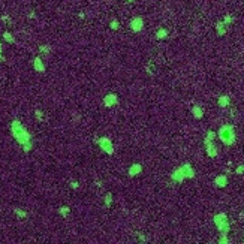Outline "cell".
Returning <instances> with one entry per match:
<instances>
[{
    "label": "cell",
    "mask_w": 244,
    "mask_h": 244,
    "mask_svg": "<svg viewBox=\"0 0 244 244\" xmlns=\"http://www.w3.org/2000/svg\"><path fill=\"white\" fill-rule=\"evenodd\" d=\"M11 130H12V135H14V138L18 141L20 145H24V144H27L32 141L30 133H29L27 129L21 124L20 120H14V122L11 123Z\"/></svg>",
    "instance_id": "6da1fadb"
},
{
    "label": "cell",
    "mask_w": 244,
    "mask_h": 244,
    "mask_svg": "<svg viewBox=\"0 0 244 244\" xmlns=\"http://www.w3.org/2000/svg\"><path fill=\"white\" fill-rule=\"evenodd\" d=\"M217 136L219 139L225 144V145H234L235 144V127L232 124H223L219 127V132H217Z\"/></svg>",
    "instance_id": "7a4b0ae2"
},
{
    "label": "cell",
    "mask_w": 244,
    "mask_h": 244,
    "mask_svg": "<svg viewBox=\"0 0 244 244\" xmlns=\"http://www.w3.org/2000/svg\"><path fill=\"white\" fill-rule=\"evenodd\" d=\"M213 222H214L217 231H219L220 234H226V235L229 234L231 223H229V219H228V216H226L225 213H219V214H216V216L213 217Z\"/></svg>",
    "instance_id": "3957f363"
},
{
    "label": "cell",
    "mask_w": 244,
    "mask_h": 244,
    "mask_svg": "<svg viewBox=\"0 0 244 244\" xmlns=\"http://www.w3.org/2000/svg\"><path fill=\"white\" fill-rule=\"evenodd\" d=\"M95 144H97V145L101 147V150L103 153H106L109 156L114 154V144H112V141L109 139L108 136H102V138H97V136H96Z\"/></svg>",
    "instance_id": "277c9868"
},
{
    "label": "cell",
    "mask_w": 244,
    "mask_h": 244,
    "mask_svg": "<svg viewBox=\"0 0 244 244\" xmlns=\"http://www.w3.org/2000/svg\"><path fill=\"white\" fill-rule=\"evenodd\" d=\"M118 96L115 93H108V95L103 96V105L106 108H112V106H117L118 105Z\"/></svg>",
    "instance_id": "5b68a950"
},
{
    "label": "cell",
    "mask_w": 244,
    "mask_h": 244,
    "mask_svg": "<svg viewBox=\"0 0 244 244\" xmlns=\"http://www.w3.org/2000/svg\"><path fill=\"white\" fill-rule=\"evenodd\" d=\"M129 26H130V30H132L133 33H139V32L144 29V20L141 18V17H135V18L130 20Z\"/></svg>",
    "instance_id": "8992f818"
},
{
    "label": "cell",
    "mask_w": 244,
    "mask_h": 244,
    "mask_svg": "<svg viewBox=\"0 0 244 244\" xmlns=\"http://www.w3.org/2000/svg\"><path fill=\"white\" fill-rule=\"evenodd\" d=\"M171 180H172L174 183H177V184H181L184 180H186V177H184V172H183V169H181V166H178L177 169L172 171V174H171Z\"/></svg>",
    "instance_id": "52a82bcc"
},
{
    "label": "cell",
    "mask_w": 244,
    "mask_h": 244,
    "mask_svg": "<svg viewBox=\"0 0 244 244\" xmlns=\"http://www.w3.org/2000/svg\"><path fill=\"white\" fill-rule=\"evenodd\" d=\"M181 169H183L184 177H186L187 180H193L195 175H196V172H195V169H193V166H192L190 163H187V162L181 165Z\"/></svg>",
    "instance_id": "ba28073f"
},
{
    "label": "cell",
    "mask_w": 244,
    "mask_h": 244,
    "mask_svg": "<svg viewBox=\"0 0 244 244\" xmlns=\"http://www.w3.org/2000/svg\"><path fill=\"white\" fill-rule=\"evenodd\" d=\"M141 172H143V165L141 163H133V165H130L129 169H127V175L136 177V175H139Z\"/></svg>",
    "instance_id": "9c48e42d"
},
{
    "label": "cell",
    "mask_w": 244,
    "mask_h": 244,
    "mask_svg": "<svg viewBox=\"0 0 244 244\" xmlns=\"http://www.w3.org/2000/svg\"><path fill=\"white\" fill-rule=\"evenodd\" d=\"M205 151H207V156L211 157V159H214V157L219 156V150H217L216 144L211 143V144H207L205 145Z\"/></svg>",
    "instance_id": "30bf717a"
},
{
    "label": "cell",
    "mask_w": 244,
    "mask_h": 244,
    "mask_svg": "<svg viewBox=\"0 0 244 244\" xmlns=\"http://www.w3.org/2000/svg\"><path fill=\"white\" fill-rule=\"evenodd\" d=\"M214 184H216V187H220V189H223L228 186V177L223 175V174H220V175H217L214 178Z\"/></svg>",
    "instance_id": "8fae6325"
},
{
    "label": "cell",
    "mask_w": 244,
    "mask_h": 244,
    "mask_svg": "<svg viewBox=\"0 0 244 244\" xmlns=\"http://www.w3.org/2000/svg\"><path fill=\"white\" fill-rule=\"evenodd\" d=\"M205 114V111H204L202 106H199V105H195V106H192V115H193V118H196V120H201Z\"/></svg>",
    "instance_id": "7c38bea8"
},
{
    "label": "cell",
    "mask_w": 244,
    "mask_h": 244,
    "mask_svg": "<svg viewBox=\"0 0 244 244\" xmlns=\"http://www.w3.org/2000/svg\"><path fill=\"white\" fill-rule=\"evenodd\" d=\"M231 103V97L228 95H222L219 96V99H217V105L220 106V108H228Z\"/></svg>",
    "instance_id": "4fadbf2b"
},
{
    "label": "cell",
    "mask_w": 244,
    "mask_h": 244,
    "mask_svg": "<svg viewBox=\"0 0 244 244\" xmlns=\"http://www.w3.org/2000/svg\"><path fill=\"white\" fill-rule=\"evenodd\" d=\"M33 68L36 72H45V65H44L41 57H36L33 60Z\"/></svg>",
    "instance_id": "5bb4252c"
},
{
    "label": "cell",
    "mask_w": 244,
    "mask_h": 244,
    "mask_svg": "<svg viewBox=\"0 0 244 244\" xmlns=\"http://www.w3.org/2000/svg\"><path fill=\"white\" fill-rule=\"evenodd\" d=\"M226 30H228V26L225 24L223 21H219V23H216V32L219 36H225L226 34Z\"/></svg>",
    "instance_id": "9a60e30c"
},
{
    "label": "cell",
    "mask_w": 244,
    "mask_h": 244,
    "mask_svg": "<svg viewBox=\"0 0 244 244\" xmlns=\"http://www.w3.org/2000/svg\"><path fill=\"white\" fill-rule=\"evenodd\" d=\"M216 136H217V133H216V132H213V130H208V132H207V135H205V138H204V145H207V144L214 143Z\"/></svg>",
    "instance_id": "2e32d148"
},
{
    "label": "cell",
    "mask_w": 244,
    "mask_h": 244,
    "mask_svg": "<svg viewBox=\"0 0 244 244\" xmlns=\"http://www.w3.org/2000/svg\"><path fill=\"white\" fill-rule=\"evenodd\" d=\"M103 202H105V207H111V205H112V202H114V196H112L111 192H106V193H105Z\"/></svg>",
    "instance_id": "e0dca14e"
},
{
    "label": "cell",
    "mask_w": 244,
    "mask_h": 244,
    "mask_svg": "<svg viewBox=\"0 0 244 244\" xmlns=\"http://www.w3.org/2000/svg\"><path fill=\"white\" fill-rule=\"evenodd\" d=\"M168 38V30L166 29H159L156 32V39L162 41V39H166Z\"/></svg>",
    "instance_id": "ac0fdd59"
},
{
    "label": "cell",
    "mask_w": 244,
    "mask_h": 244,
    "mask_svg": "<svg viewBox=\"0 0 244 244\" xmlns=\"http://www.w3.org/2000/svg\"><path fill=\"white\" fill-rule=\"evenodd\" d=\"M69 213H70V208H69V207H66V205H63V207H60V208H59V214H60V216H63V217H66Z\"/></svg>",
    "instance_id": "d6986e66"
},
{
    "label": "cell",
    "mask_w": 244,
    "mask_h": 244,
    "mask_svg": "<svg viewBox=\"0 0 244 244\" xmlns=\"http://www.w3.org/2000/svg\"><path fill=\"white\" fill-rule=\"evenodd\" d=\"M14 213L17 214L18 219H26V217H27V213H26V211H23V210H20V208H14Z\"/></svg>",
    "instance_id": "ffe728a7"
},
{
    "label": "cell",
    "mask_w": 244,
    "mask_h": 244,
    "mask_svg": "<svg viewBox=\"0 0 244 244\" xmlns=\"http://www.w3.org/2000/svg\"><path fill=\"white\" fill-rule=\"evenodd\" d=\"M3 38H5V41H6V42H9V44H14V42H15L14 36H12L11 33H9V32H5V33H3Z\"/></svg>",
    "instance_id": "44dd1931"
},
{
    "label": "cell",
    "mask_w": 244,
    "mask_h": 244,
    "mask_svg": "<svg viewBox=\"0 0 244 244\" xmlns=\"http://www.w3.org/2000/svg\"><path fill=\"white\" fill-rule=\"evenodd\" d=\"M219 243H220V244H228V243H229V238H228V235H226V234H220Z\"/></svg>",
    "instance_id": "7402d4cb"
},
{
    "label": "cell",
    "mask_w": 244,
    "mask_h": 244,
    "mask_svg": "<svg viewBox=\"0 0 244 244\" xmlns=\"http://www.w3.org/2000/svg\"><path fill=\"white\" fill-rule=\"evenodd\" d=\"M232 21H234V18H232V15H225V18H223V23L226 24V26H231L232 24Z\"/></svg>",
    "instance_id": "603a6c76"
},
{
    "label": "cell",
    "mask_w": 244,
    "mask_h": 244,
    "mask_svg": "<svg viewBox=\"0 0 244 244\" xmlns=\"http://www.w3.org/2000/svg\"><path fill=\"white\" fill-rule=\"evenodd\" d=\"M109 27L112 29V30H118V27H120V23H118V20H112V21H111Z\"/></svg>",
    "instance_id": "cb8c5ba5"
},
{
    "label": "cell",
    "mask_w": 244,
    "mask_h": 244,
    "mask_svg": "<svg viewBox=\"0 0 244 244\" xmlns=\"http://www.w3.org/2000/svg\"><path fill=\"white\" fill-rule=\"evenodd\" d=\"M39 51H41V53H45V54H48V53L51 51V48L48 47V45H42V47L39 48Z\"/></svg>",
    "instance_id": "d4e9b609"
},
{
    "label": "cell",
    "mask_w": 244,
    "mask_h": 244,
    "mask_svg": "<svg viewBox=\"0 0 244 244\" xmlns=\"http://www.w3.org/2000/svg\"><path fill=\"white\" fill-rule=\"evenodd\" d=\"M235 174H238V175L244 174V165H238L237 169H235Z\"/></svg>",
    "instance_id": "484cf974"
},
{
    "label": "cell",
    "mask_w": 244,
    "mask_h": 244,
    "mask_svg": "<svg viewBox=\"0 0 244 244\" xmlns=\"http://www.w3.org/2000/svg\"><path fill=\"white\" fill-rule=\"evenodd\" d=\"M136 237L139 238V241H143V243H147V241H148V238L145 237L144 234H139V232H138V234H136Z\"/></svg>",
    "instance_id": "4316f807"
},
{
    "label": "cell",
    "mask_w": 244,
    "mask_h": 244,
    "mask_svg": "<svg viewBox=\"0 0 244 244\" xmlns=\"http://www.w3.org/2000/svg\"><path fill=\"white\" fill-rule=\"evenodd\" d=\"M34 114H36V117H38V120H39V122L44 120V118H42V112L39 111V109H36V112H34Z\"/></svg>",
    "instance_id": "83f0119b"
},
{
    "label": "cell",
    "mask_w": 244,
    "mask_h": 244,
    "mask_svg": "<svg viewBox=\"0 0 244 244\" xmlns=\"http://www.w3.org/2000/svg\"><path fill=\"white\" fill-rule=\"evenodd\" d=\"M70 187H72V189H78V187H80V183H76V181H72V183H70Z\"/></svg>",
    "instance_id": "f1b7e54d"
},
{
    "label": "cell",
    "mask_w": 244,
    "mask_h": 244,
    "mask_svg": "<svg viewBox=\"0 0 244 244\" xmlns=\"http://www.w3.org/2000/svg\"><path fill=\"white\" fill-rule=\"evenodd\" d=\"M3 60V57H2V42H0V61Z\"/></svg>",
    "instance_id": "f546056e"
},
{
    "label": "cell",
    "mask_w": 244,
    "mask_h": 244,
    "mask_svg": "<svg viewBox=\"0 0 244 244\" xmlns=\"http://www.w3.org/2000/svg\"><path fill=\"white\" fill-rule=\"evenodd\" d=\"M127 2H135V0H127Z\"/></svg>",
    "instance_id": "4dcf8cb0"
}]
</instances>
